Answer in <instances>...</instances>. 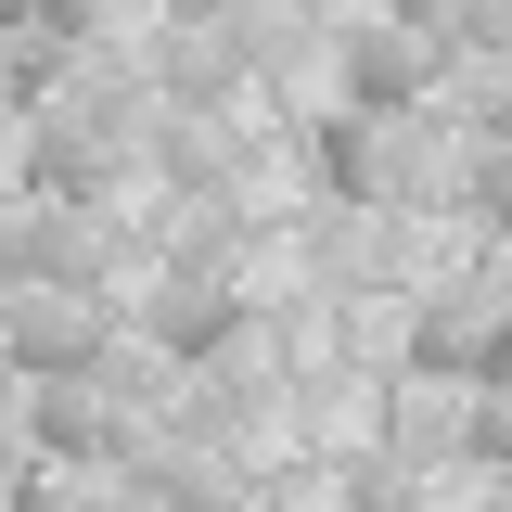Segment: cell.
<instances>
[{
  "label": "cell",
  "mask_w": 512,
  "mask_h": 512,
  "mask_svg": "<svg viewBox=\"0 0 512 512\" xmlns=\"http://www.w3.org/2000/svg\"><path fill=\"white\" fill-rule=\"evenodd\" d=\"M410 359L423 372H474V384L512 372V256L474 269V282H448L436 308H423V333H410Z\"/></svg>",
  "instance_id": "cell-1"
},
{
  "label": "cell",
  "mask_w": 512,
  "mask_h": 512,
  "mask_svg": "<svg viewBox=\"0 0 512 512\" xmlns=\"http://www.w3.org/2000/svg\"><path fill=\"white\" fill-rule=\"evenodd\" d=\"M13 359H26V372H90V359H103L90 295L52 282V269H26V282H13Z\"/></svg>",
  "instance_id": "cell-2"
},
{
  "label": "cell",
  "mask_w": 512,
  "mask_h": 512,
  "mask_svg": "<svg viewBox=\"0 0 512 512\" xmlns=\"http://www.w3.org/2000/svg\"><path fill=\"white\" fill-rule=\"evenodd\" d=\"M436 64H448V39H423L410 13H397V26H359V39H346V103L397 116V103H423V90H436Z\"/></svg>",
  "instance_id": "cell-3"
},
{
  "label": "cell",
  "mask_w": 512,
  "mask_h": 512,
  "mask_svg": "<svg viewBox=\"0 0 512 512\" xmlns=\"http://www.w3.org/2000/svg\"><path fill=\"white\" fill-rule=\"evenodd\" d=\"M128 384L116 372H39V448H64V461H103V448H128Z\"/></svg>",
  "instance_id": "cell-4"
},
{
  "label": "cell",
  "mask_w": 512,
  "mask_h": 512,
  "mask_svg": "<svg viewBox=\"0 0 512 512\" xmlns=\"http://www.w3.org/2000/svg\"><path fill=\"white\" fill-rule=\"evenodd\" d=\"M231 333H244V308H231L218 282H167V295H154V346H180V359L231 346Z\"/></svg>",
  "instance_id": "cell-5"
},
{
  "label": "cell",
  "mask_w": 512,
  "mask_h": 512,
  "mask_svg": "<svg viewBox=\"0 0 512 512\" xmlns=\"http://www.w3.org/2000/svg\"><path fill=\"white\" fill-rule=\"evenodd\" d=\"M39 180H52V192H103V180H116V128L52 116V128H39Z\"/></svg>",
  "instance_id": "cell-6"
},
{
  "label": "cell",
  "mask_w": 512,
  "mask_h": 512,
  "mask_svg": "<svg viewBox=\"0 0 512 512\" xmlns=\"http://www.w3.org/2000/svg\"><path fill=\"white\" fill-rule=\"evenodd\" d=\"M26 269L77 282V269H90V218H26Z\"/></svg>",
  "instance_id": "cell-7"
},
{
  "label": "cell",
  "mask_w": 512,
  "mask_h": 512,
  "mask_svg": "<svg viewBox=\"0 0 512 512\" xmlns=\"http://www.w3.org/2000/svg\"><path fill=\"white\" fill-rule=\"evenodd\" d=\"M103 13H116V0H26V26H39V39H77V26H103Z\"/></svg>",
  "instance_id": "cell-8"
}]
</instances>
